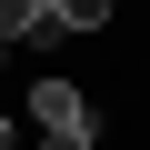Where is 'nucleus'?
<instances>
[{
  "label": "nucleus",
  "instance_id": "obj_1",
  "mask_svg": "<svg viewBox=\"0 0 150 150\" xmlns=\"http://www.w3.org/2000/svg\"><path fill=\"white\" fill-rule=\"evenodd\" d=\"M30 120H40V140H60V130H90V100L70 90V80H40V90H30Z\"/></svg>",
  "mask_w": 150,
  "mask_h": 150
},
{
  "label": "nucleus",
  "instance_id": "obj_3",
  "mask_svg": "<svg viewBox=\"0 0 150 150\" xmlns=\"http://www.w3.org/2000/svg\"><path fill=\"white\" fill-rule=\"evenodd\" d=\"M40 150H90V130H60V140H40Z\"/></svg>",
  "mask_w": 150,
  "mask_h": 150
},
{
  "label": "nucleus",
  "instance_id": "obj_2",
  "mask_svg": "<svg viewBox=\"0 0 150 150\" xmlns=\"http://www.w3.org/2000/svg\"><path fill=\"white\" fill-rule=\"evenodd\" d=\"M60 40H80V10L70 0H30L20 10V50H60Z\"/></svg>",
  "mask_w": 150,
  "mask_h": 150
},
{
  "label": "nucleus",
  "instance_id": "obj_4",
  "mask_svg": "<svg viewBox=\"0 0 150 150\" xmlns=\"http://www.w3.org/2000/svg\"><path fill=\"white\" fill-rule=\"evenodd\" d=\"M10 140H20V130H10V110H0V150H10Z\"/></svg>",
  "mask_w": 150,
  "mask_h": 150
},
{
  "label": "nucleus",
  "instance_id": "obj_5",
  "mask_svg": "<svg viewBox=\"0 0 150 150\" xmlns=\"http://www.w3.org/2000/svg\"><path fill=\"white\" fill-rule=\"evenodd\" d=\"M0 70H10V40H0Z\"/></svg>",
  "mask_w": 150,
  "mask_h": 150
}]
</instances>
